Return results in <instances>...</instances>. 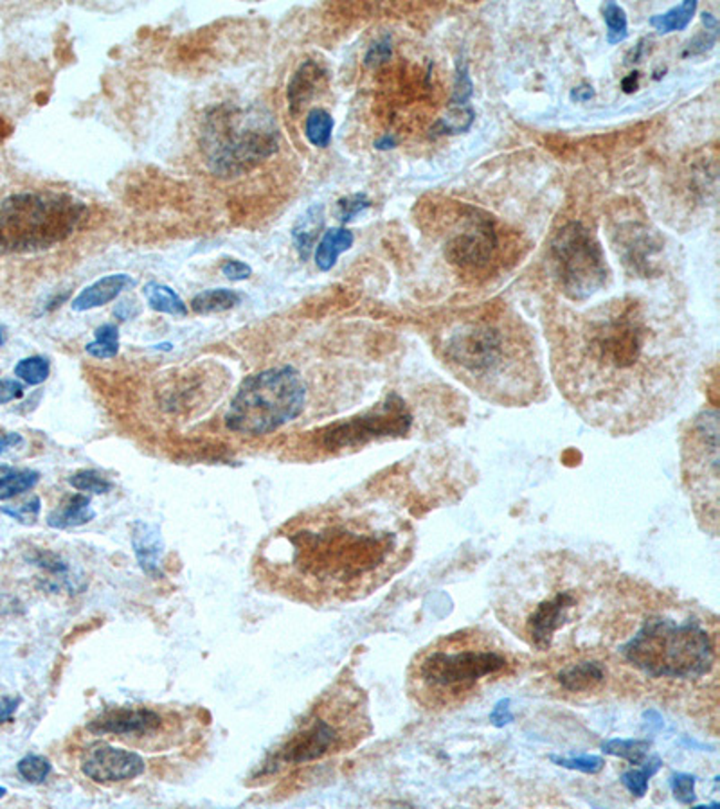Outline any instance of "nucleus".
Masks as SVG:
<instances>
[{"label":"nucleus","mask_w":720,"mask_h":809,"mask_svg":"<svg viewBox=\"0 0 720 809\" xmlns=\"http://www.w3.org/2000/svg\"><path fill=\"white\" fill-rule=\"evenodd\" d=\"M573 655L598 659L614 691L706 711L717 725L719 617L706 608L616 579L566 657Z\"/></svg>","instance_id":"1"},{"label":"nucleus","mask_w":720,"mask_h":809,"mask_svg":"<svg viewBox=\"0 0 720 809\" xmlns=\"http://www.w3.org/2000/svg\"><path fill=\"white\" fill-rule=\"evenodd\" d=\"M411 522L389 509L330 513L288 535L292 565L310 596L352 601L400 574L415 554Z\"/></svg>","instance_id":"2"},{"label":"nucleus","mask_w":720,"mask_h":809,"mask_svg":"<svg viewBox=\"0 0 720 809\" xmlns=\"http://www.w3.org/2000/svg\"><path fill=\"white\" fill-rule=\"evenodd\" d=\"M614 581L603 565L570 550L537 552L504 572L494 609L530 650L568 655Z\"/></svg>","instance_id":"3"},{"label":"nucleus","mask_w":720,"mask_h":809,"mask_svg":"<svg viewBox=\"0 0 720 809\" xmlns=\"http://www.w3.org/2000/svg\"><path fill=\"white\" fill-rule=\"evenodd\" d=\"M520 666V657L494 631L463 628L434 639L411 659L406 692L422 712H454L513 678Z\"/></svg>","instance_id":"4"},{"label":"nucleus","mask_w":720,"mask_h":809,"mask_svg":"<svg viewBox=\"0 0 720 809\" xmlns=\"http://www.w3.org/2000/svg\"><path fill=\"white\" fill-rule=\"evenodd\" d=\"M373 734L367 694L352 678H341L310 709L274 757L276 766L317 763L357 748Z\"/></svg>","instance_id":"5"},{"label":"nucleus","mask_w":720,"mask_h":809,"mask_svg":"<svg viewBox=\"0 0 720 809\" xmlns=\"http://www.w3.org/2000/svg\"><path fill=\"white\" fill-rule=\"evenodd\" d=\"M443 358L489 398L506 404H524L530 398L509 376L520 364V347L496 321L470 319L454 326L441 343Z\"/></svg>","instance_id":"6"},{"label":"nucleus","mask_w":720,"mask_h":809,"mask_svg":"<svg viewBox=\"0 0 720 809\" xmlns=\"http://www.w3.org/2000/svg\"><path fill=\"white\" fill-rule=\"evenodd\" d=\"M282 134L273 114L260 107L221 103L208 110L201 148L218 177H238L280 149Z\"/></svg>","instance_id":"7"},{"label":"nucleus","mask_w":720,"mask_h":809,"mask_svg":"<svg viewBox=\"0 0 720 809\" xmlns=\"http://www.w3.org/2000/svg\"><path fill=\"white\" fill-rule=\"evenodd\" d=\"M87 220V205L67 193L22 191L0 202V254H33L67 238Z\"/></svg>","instance_id":"8"},{"label":"nucleus","mask_w":720,"mask_h":809,"mask_svg":"<svg viewBox=\"0 0 720 809\" xmlns=\"http://www.w3.org/2000/svg\"><path fill=\"white\" fill-rule=\"evenodd\" d=\"M308 389L292 365L247 376L225 412V426L243 435H267L297 419Z\"/></svg>","instance_id":"9"},{"label":"nucleus","mask_w":720,"mask_h":809,"mask_svg":"<svg viewBox=\"0 0 720 809\" xmlns=\"http://www.w3.org/2000/svg\"><path fill=\"white\" fill-rule=\"evenodd\" d=\"M681 470L686 493L701 527L719 533V414L699 412L686 425L681 439Z\"/></svg>","instance_id":"10"},{"label":"nucleus","mask_w":720,"mask_h":809,"mask_svg":"<svg viewBox=\"0 0 720 809\" xmlns=\"http://www.w3.org/2000/svg\"><path fill=\"white\" fill-rule=\"evenodd\" d=\"M583 333L585 353L594 365L627 373L643 360L650 328L643 306L634 299H623L594 317Z\"/></svg>","instance_id":"11"},{"label":"nucleus","mask_w":720,"mask_h":809,"mask_svg":"<svg viewBox=\"0 0 720 809\" xmlns=\"http://www.w3.org/2000/svg\"><path fill=\"white\" fill-rule=\"evenodd\" d=\"M550 256L561 290L571 301L583 302L609 282L605 252L596 236L580 221H570L555 232Z\"/></svg>","instance_id":"12"},{"label":"nucleus","mask_w":720,"mask_h":809,"mask_svg":"<svg viewBox=\"0 0 720 809\" xmlns=\"http://www.w3.org/2000/svg\"><path fill=\"white\" fill-rule=\"evenodd\" d=\"M94 736H112L118 742L146 752L166 750L180 742V720L148 707H116L88 723Z\"/></svg>","instance_id":"13"},{"label":"nucleus","mask_w":720,"mask_h":809,"mask_svg":"<svg viewBox=\"0 0 720 809\" xmlns=\"http://www.w3.org/2000/svg\"><path fill=\"white\" fill-rule=\"evenodd\" d=\"M417 415L398 394H391L359 417L348 419L323 434V446L330 452L360 448L378 439L406 437L415 430Z\"/></svg>","instance_id":"14"},{"label":"nucleus","mask_w":720,"mask_h":809,"mask_svg":"<svg viewBox=\"0 0 720 809\" xmlns=\"http://www.w3.org/2000/svg\"><path fill=\"white\" fill-rule=\"evenodd\" d=\"M498 249L499 238L492 220L470 210L461 216L456 230L445 241V258L458 269L479 271L496 260Z\"/></svg>","instance_id":"15"},{"label":"nucleus","mask_w":720,"mask_h":809,"mask_svg":"<svg viewBox=\"0 0 720 809\" xmlns=\"http://www.w3.org/2000/svg\"><path fill=\"white\" fill-rule=\"evenodd\" d=\"M79 768L88 779L108 784L139 777L144 772V761L136 752L101 742L83 753Z\"/></svg>","instance_id":"16"},{"label":"nucleus","mask_w":720,"mask_h":809,"mask_svg":"<svg viewBox=\"0 0 720 809\" xmlns=\"http://www.w3.org/2000/svg\"><path fill=\"white\" fill-rule=\"evenodd\" d=\"M618 245L623 263L638 273L652 271V258L659 251L655 236L642 223H629L618 232Z\"/></svg>","instance_id":"17"},{"label":"nucleus","mask_w":720,"mask_h":809,"mask_svg":"<svg viewBox=\"0 0 720 809\" xmlns=\"http://www.w3.org/2000/svg\"><path fill=\"white\" fill-rule=\"evenodd\" d=\"M326 70L315 60H304L293 76L290 77L287 87L288 110L293 118H297L306 105L323 90L326 83Z\"/></svg>","instance_id":"18"},{"label":"nucleus","mask_w":720,"mask_h":809,"mask_svg":"<svg viewBox=\"0 0 720 809\" xmlns=\"http://www.w3.org/2000/svg\"><path fill=\"white\" fill-rule=\"evenodd\" d=\"M576 661L562 666L557 674L559 683L570 692H600L607 685L605 668L598 659L573 655Z\"/></svg>","instance_id":"19"},{"label":"nucleus","mask_w":720,"mask_h":809,"mask_svg":"<svg viewBox=\"0 0 720 809\" xmlns=\"http://www.w3.org/2000/svg\"><path fill=\"white\" fill-rule=\"evenodd\" d=\"M136 286V279L129 273H112L98 279L96 282L83 288L74 299L71 308L74 312H88L94 308L107 306L118 299L123 292Z\"/></svg>","instance_id":"20"},{"label":"nucleus","mask_w":720,"mask_h":809,"mask_svg":"<svg viewBox=\"0 0 720 809\" xmlns=\"http://www.w3.org/2000/svg\"><path fill=\"white\" fill-rule=\"evenodd\" d=\"M132 547L144 574L151 578L160 576V556L164 552V543L159 529L146 522H134Z\"/></svg>","instance_id":"21"},{"label":"nucleus","mask_w":720,"mask_h":809,"mask_svg":"<svg viewBox=\"0 0 720 809\" xmlns=\"http://www.w3.org/2000/svg\"><path fill=\"white\" fill-rule=\"evenodd\" d=\"M324 227V209L321 203L312 205L304 214L299 216L292 229V241L303 261H306L315 247V241Z\"/></svg>","instance_id":"22"},{"label":"nucleus","mask_w":720,"mask_h":809,"mask_svg":"<svg viewBox=\"0 0 720 809\" xmlns=\"http://www.w3.org/2000/svg\"><path fill=\"white\" fill-rule=\"evenodd\" d=\"M355 241V236L346 227L328 229L315 247V265L321 271H328L337 265L341 254L348 252Z\"/></svg>","instance_id":"23"},{"label":"nucleus","mask_w":720,"mask_h":809,"mask_svg":"<svg viewBox=\"0 0 720 809\" xmlns=\"http://www.w3.org/2000/svg\"><path fill=\"white\" fill-rule=\"evenodd\" d=\"M96 518V511L90 507V497L87 495H72L71 498L55 509L47 517V524L55 529H69L85 526Z\"/></svg>","instance_id":"24"},{"label":"nucleus","mask_w":720,"mask_h":809,"mask_svg":"<svg viewBox=\"0 0 720 809\" xmlns=\"http://www.w3.org/2000/svg\"><path fill=\"white\" fill-rule=\"evenodd\" d=\"M35 567L47 572L51 578L53 590L67 589V590H79V585H76V578H72L71 568L66 559H62L58 554L49 550H35L27 558Z\"/></svg>","instance_id":"25"},{"label":"nucleus","mask_w":720,"mask_h":809,"mask_svg":"<svg viewBox=\"0 0 720 809\" xmlns=\"http://www.w3.org/2000/svg\"><path fill=\"white\" fill-rule=\"evenodd\" d=\"M699 2L697 0H684L679 5L670 7L668 11L661 15H653L648 18V24L659 33V35H670V33H681L684 31L697 11Z\"/></svg>","instance_id":"26"},{"label":"nucleus","mask_w":720,"mask_h":809,"mask_svg":"<svg viewBox=\"0 0 720 809\" xmlns=\"http://www.w3.org/2000/svg\"><path fill=\"white\" fill-rule=\"evenodd\" d=\"M144 299L148 301L149 308L159 313L173 315V317H186L188 308L184 301L179 297V293L160 282H148L143 288Z\"/></svg>","instance_id":"27"},{"label":"nucleus","mask_w":720,"mask_h":809,"mask_svg":"<svg viewBox=\"0 0 720 809\" xmlns=\"http://www.w3.org/2000/svg\"><path fill=\"white\" fill-rule=\"evenodd\" d=\"M242 302V297L238 292L231 288H213L204 290L197 293L191 301V310L199 315H211V313H223L232 310Z\"/></svg>","instance_id":"28"},{"label":"nucleus","mask_w":720,"mask_h":809,"mask_svg":"<svg viewBox=\"0 0 720 809\" xmlns=\"http://www.w3.org/2000/svg\"><path fill=\"white\" fill-rule=\"evenodd\" d=\"M335 121L324 108H312L304 119V137L315 148H328L332 142Z\"/></svg>","instance_id":"29"},{"label":"nucleus","mask_w":720,"mask_h":809,"mask_svg":"<svg viewBox=\"0 0 720 809\" xmlns=\"http://www.w3.org/2000/svg\"><path fill=\"white\" fill-rule=\"evenodd\" d=\"M476 121V112L472 105L467 107H448L447 114L437 119L432 132L436 135L465 134L472 128Z\"/></svg>","instance_id":"30"},{"label":"nucleus","mask_w":720,"mask_h":809,"mask_svg":"<svg viewBox=\"0 0 720 809\" xmlns=\"http://www.w3.org/2000/svg\"><path fill=\"white\" fill-rule=\"evenodd\" d=\"M603 22L607 27L605 40L609 46H618L629 38V18L618 2H605L602 5Z\"/></svg>","instance_id":"31"},{"label":"nucleus","mask_w":720,"mask_h":809,"mask_svg":"<svg viewBox=\"0 0 720 809\" xmlns=\"http://www.w3.org/2000/svg\"><path fill=\"white\" fill-rule=\"evenodd\" d=\"M85 351L92 358L108 360L119 353V328L114 324H101L94 332V340L85 345Z\"/></svg>","instance_id":"32"},{"label":"nucleus","mask_w":720,"mask_h":809,"mask_svg":"<svg viewBox=\"0 0 720 809\" xmlns=\"http://www.w3.org/2000/svg\"><path fill=\"white\" fill-rule=\"evenodd\" d=\"M701 20H703L705 31H701L697 36H694L688 42V46H686V49L683 53L684 58L699 56V55H705V53L712 51L715 47L717 40H719V20H717V16H714V13H710V11H705Z\"/></svg>","instance_id":"33"},{"label":"nucleus","mask_w":720,"mask_h":809,"mask_svg":"<svg viewBox=\"0 0 720 809\" xmlns=\"http://www.w3.org/2000/svg\"><path fill=\"white\" fill-rule=\"evenodd\" d=\"M40 480V473L33 470H16L0 476V502L9 500L33 489Z\"/></svg>","instance_id":"34"},{"label":"nucleus","mask_w":720,"mask_h":809,"mask_svg":"<svg viewBox=\"0 0 720 809\" xmlns=\"http://www.w3.org/2000/svg\"><path fill=\"white\" fill-rule=\"evenodd\" d=\"M15 374L27 385H40L51 374V362L46 356H27L16 364Z\"/></svg>","instance_id":"35"},{"label":"nucleus","mask_w":720,"mask_h":809,"mask_svg":"<svg viewBox=\"0 0 720 809\" xmlns=\"http://www.w3.org/2000/svg\"><path fill=\"white\" fill-rule=\"evenodd\" d=\"M661 764H663V763H661L659 757H652V759H648V763H645L640 770L625 772L623 777H622L623 786H625L633 795H636V797H643V795L647 794L648 781H650V777L659 770Z\"/></svg>","instance_id":"36"},{"label":"nucleus","mask_w":720,"mask_h":809,"mask_svg":"<svg viewBox=\"0 0 720 809\" xmlns=\"http://www.w3.org/2000/svg\"><path fill=\"white\" fill-rule=\"evenodd\" d=\"M650 742L640 740H612L603 744V752L627 759L631 764H642L645 761Z\"/></svg>","instance_id":"37"},{"label":"nucleus","mask_w":720,"mask_h":809,"mask_svg":"<svg viewBox=\"0 0 720 809\" xmlns=\"http://www.w3.org/2000/svg\"><path fill=\"white\" fill-rule=\"evenodd\" d=\"M474 96V83L470 77V70L467 62L459 60L456 66V76H454V87H452V96H450V105L448 107H467L470 105V99Z\"/></svg>","instance_id":"38"},{"label":"nucleus","mask_w":720,"mask_h":809,"mask_svg":"<svg viewBox=\"0 0 720 809\" xmlns=\"http://www.w3.org/2000/svg\"><path fill=\"white\" fill-rule=\"evenodd\" d=\"M16 768H18V773L22 775V779L31 784H42L53 770L51 763L42 755H27V757L20 759Z\"/></svg>","instance_id":"39"},{"label":"nucleus","mask_w":720,"mask_h":809,"mask_svg":"<svg viewBox=\"0 0 720 809\" xmlns=\"http://www.w3.org/2000/svg\"><path fill=\"white\" fill-rule=\"evenodd\" d=\"M74 489L77 491H87L90 495H105L112 489L110 480H107L103 475H99L94 470H83V472L74 473L69 478Z\"/></svg>","instance_id":"40"},{"label":"nucleus","mask_w":720,"mask_h":809,"mask_svg":"<svg viewBox=\"0 0 720 809\" xmlns=\"http://www.w3.org/2000/svg\"><path fill=\"white\" fill-rule=\"evenodd\" d=\"M369 207H371V200L364 193H355V195L345 197L337 202V216L343 223H350L352 220H355Z\"/></svg>","instance_id":"41"},{"label":"nucleus","mask_w":720,"mask_h":809,"mask_svg":"<svg viewBox=\"0 0 720 809\" xmlns=\"http://www.w3.org/2000/svg\"><path fill=\"white\" fill-rule=\"evenodd\" d=\"M4 515L15 518L20 524L26 526H33L40 515V498L38 497H31L26 504L15 506V507H2L0 509Z\"/></svg>","instance_id":"42"},{"label":"nucleus","mask_w":720,"mask_h":809,"mask_svg":"<svg viewBox=\"0 0 720 809\" xmlns=\"http://www.w3.org/2000/svg\"><path fill=\"white\" fill-rule=\"evenodd\" d=\"M551 761L553 763H557L559 766H564V768H570V770H578V772H583V773H598L602 768H603V759L602 757H598V755H581V757H571V759H566V757H551Z\"/></svg>","instance_id":"43"},{"label":"nucleus","mask_w":720,"mask_h":809,"mask_svg":"<svg viewBox=\"0 0 720 809\" xmlns=\"http://www.w3.org/2000/svg\"><path fill=\"white\" fill-rule=\"evenodd\" d=\"M672 790L677 803L692 806L695 801V777L688 773H675L672 777Z\"/></svg>","instance_id":"44"},{"label":"nucleus","mask_w":720,"mask_h":809,"mask_svg":"<svg viewBox=\"0 0 720 809\" xmlns=\"http://www.w3.org/2000/svg\"><path fill=\"white\" fill-rule=\"evenodd\" d=\"M393 47H391V38L384 36L380 40H376L375 44L369 46L365 56H364V64L367 67H378L382 64H386L391 58Z\"/></svg>","instance_id":"45"},{"label":"nucleus","mask_w":720,"mask_h":809,"mask_svg":"<svg viewBox=\"0 0 720 809\" xmlns=\"http://www.w3.org/2000/svg\"><path fill=\"white\" fill-rule=\"evenodd\" d=\"M24 396V385L18 380L2 378L0 380V404L20 400Z\"/></svg>","instance_id":"46"},{"label":"nucleus","mask_w":720,"mask_h":809,"mask_svg":"<svg viewBox=\"0 0 720 809\" xmlns=\"http://www.w3.org/2000/svg\"><path fill=\"white\" fill-rule=\"evenodd\" d=\"M221 273L229 279V281H247L252 275V269L243 263V261H236V260H229L221 265Z\"/></svg>","instance_id":"47"},{"label":"nucleus","mask_w":720,"mask_h":809,"mask_svg":"<svg viewBox=\"0 0 720 809\" xmlns=\"http://www.w3.org/2000/svg\"><path fill=\"white\" fill-rule=\"evenodd\" d=\"M20 701H22L20 698H2L0 700V725L13 720Z\"/></svg>","instance_id":"48"},{"label":"nucleus","mask_w":720,"mask_h":809,"mask_svg":"<svg viewBox=\"0 0 720 809\" xmlns=\"http://www.w3.org/2000/svg\"><path fill=\"white\" fill-rule=\"evenodd\" d=\"M594 96H596V92H594V87H592L591 83H581V85H578V87H575V88L571 90V94H570V97H571L573 103H587V101H591Z\"/></svg>","instance_id":"49"},{"label":"nucleus","mask_w":720,"mask_h":809,"mask_svg":"<svg viewBox=\"0 0 720 809\" xmlns=\"http://www.w3.org/2000/svg\"><path fill=\"white\" fill-rule=\"evenodd\" d=\"M116 317H119L121 321H129L138 313V308L134 306V301H123L118 308H116Z\"/></svg>","instance_id":"50"},{"label":"nucleus","mask_w":720,"mask_h":809,"mask_svg":"<svg viewBox=\"0 0 720 809\" xmlns=\"http://www.w3.org/2000/svg\"><path fill=\"white\" fill-rule=\"evenodd\" d=\"M16 611H20V603L11 596L0 594V613H16Z\"/></svg>","instance_id":"51"},{"label":"nucleus","mask_w":720,"mask_h":809,"mask_svg":"<svg viewBox=\"0 0 720 809\" xmlns=\"http://www.w3.org/2000/svg\"><path fill=\"white\" fill-rule=\"evenodd\" d=\"M492 714H499V718L496 716V718L492 720L496 725H504V723H508V722L511 720V714H509V709H508V700L501 701V703L496 707V711H494Z\"/></svg>","instance_id":"52"},{"label":"nucleus","mask_w":720,"mask_h":809,"mask_svg":"<svg viewBox=\"0 0 720 809\" xmlns=\"http://www.w3.org/2000/svg\"><path fill=\"white\" fill-rule=\"evenodd\" d=\"M638 87H640V72H631V74L625 76L623 81H622V88H623V92H627V94L638 90Z\"/></svg>","instance_id":"53"},{"label":"nucleus","mask_w":720,"mask_h":809,"mask_svg":"<svg viewBox=\"0 0 720 809\" xmlns=\"http://www.w3.org/2000/svg\"><path fill=\"white\" fill-rule=\"evenodd\" d=\"M22 443H24V439L18 434H5V435L0 437V454L5 452L11 446H16V445H22Z\"/></svg>","instance_id":"54"},{"label":"nucleus","mask_w":720,"mask_h":809,"mask_svg":"<svg viewBox=\"0 0 720 809\" xmlns=\"http://www.w3.org/2000/svg\"><path fill=\"white\" fill-rule=\"evenodd\" d=\"M375 146H376L378 149H389V148H395V146H396V138H395L393 135L386 134L380 138V140L375 142Z\"/></svg>","instance_id":"55"},{"label":"nucleus","mask_w":720,"mask_h":809,"mask_svg":"<svg viewBox=\"0 0 720 809\" xmlns=\"http://www.w3.org/2000/svg\"><path fill=\"white\" fill-rule=\"evenodd\" d=\"M5 794H7V792H5V788H2V786H0V799H2V797H4Z\"/></svg>","instance_id":"56"},{"label":"nucleus","mask_w":720,"mask_h":809,"mask_svg":"<svg viewBox=\"0 0 720 809\" xmlns=\"http://www.w3.org/2000/svg\"><path fill=\"white\" fill-rule=\"evenodd\" d=\"M2 342H4V337H2V330H0V345H2Z\"/></svg>","instance_id":"57"}]
</instances>
